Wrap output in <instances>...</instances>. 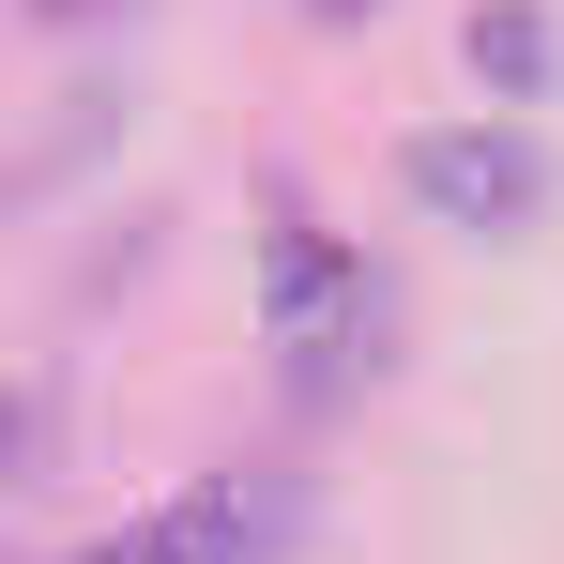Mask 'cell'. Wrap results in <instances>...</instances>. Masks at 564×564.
Wrapping results in <instances>:
<instances>
[{
    "label": "cell",
    "instance_id": "1",
    "mask_svg": "<svg viewBox=\"0 0 564 564\" xmlns=\"http://www.w3.org/2000/svg\"><path fill=\"white\" fill-rule=\"evenodd\" d=\"M290 519H305V488H290L275 458H229V473L169 488L153 519H122V534H107V550H77V564H275Z\"/></svg>",
    "mask_w": 564,
    "mask_h": 564
},
{
    "label": "cell",
    "instance_id": "2",
    "mask_svg": "<svg viewBox=\"0 0 564 564\" xmlns=\"http://www.w3.org/2000/svg\"><path fill=\"white\" fill-rule=\"evenodd\" d=\"M534 138H503V122H443V138H412V198H443L458 229H488V214H534Z\"/></svg>",
    "mask_w": 564,
    "mask_h": 564
},
{
    "label": "cell",
    "instance_id": "3",
    "mask_svg": "<svg viewBox=\"0 0 564 564\" xmlns=\"http://www.w3.org/2000/svg\"><path fill=\"white\" fill-rule=\"evenodd\" d=\"M260 260H275V336L321 367V351H336V321H367V275H351V260H336L290 198H275V245H260Z\"/></svg>",
    "mask_w": 564,
    "mask_h": 564
}]
</instances>
